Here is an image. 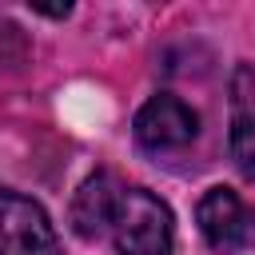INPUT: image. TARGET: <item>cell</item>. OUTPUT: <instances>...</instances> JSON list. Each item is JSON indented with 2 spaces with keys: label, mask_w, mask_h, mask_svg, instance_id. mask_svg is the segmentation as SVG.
<instances>
[{
  "label": "cell",
  "mask_w": 255,
  "mask_h": 255,
  "mask_svg": "<svg viewBox=\"0 0 255 255\" xmlns=\"http://www.w3.org/2000/svg\"><path fill=\"white\" fill-rule=\"evenodd\" d=\"M104 235L116 243L120 255H171L175 219H171V207L147 187L120 183Z\"/></svg>",
  "instance_id": "obj_1"
},
{
  "label": "cell",
  "mask_w": 255,
  "mask_h": 255,
  "mask_svg": "<svg viewBox=\"0 0 255 255\" xmlns=\"http://www.w3.org/2000/svg\"><path fill=\"white\" fill-rule=\"evenodd\" d=\"M0 255H60L48 211L8 187H0Z\"/></svg>",
  "instance_id": "obj_2"
},
{
  "label": "cell",
  "mask_w": 255,
  "mask_h": 255,
  "mask_svg": "<svg viewBox=\"0 0 255 255\" xmlns=\"http://www.w3.org/2000/svg\"><path fill=\"white\" fill-rule=\"evenodd\" d=\"M199 231L215 251L255 247V207H247L231 187H211L195 207Z\"/></svg>",
  "instance_id": "obj_3"
},
{
  "label": "cell",
  "mask_w": 255,
  "mask_h": 255,
  "mask_svg": "<svg viewBox=\"0 0 255 255\" xmlns=\"http://www.w3.org/2000/svg\"><path fill=\"white\" fill-rule=\"evenodd\" d=\"M199 131V116L191 112V104H183L171 92L151 96L139 112H135V139L147 151H175L187 147Z\"/></svg>",
  "instance_id": "obj_4"
},
{
  "label": "cell",
  "mask_w": 255,
  "mask_h": 255,
  "mask_svg": "<svg viewBox=\"0 0 255 255\" xmlns=\"http://www.w3.org/2000/svg\"><path fill=\"white\" fill-rule=\"evenodd\" d=\"M120 191V179L112 171H96L80 183L76 199H72V227L84 235V239H104V227H108V211H112V199Z\"/></svg>",
  "instance_id": "obj_5"
},
{
  "label": "cell",
  "mask_w": 255,
  "mask_h": 255,
  "mask_svg": "<svg viewBox=\"0 0 255 255\" xmlns=\"http://www.w3.org/2000/svg\"><path fill=\"white\" fill-rule=\"evenodd\" d=\"M231 159L239 163L243 175L255 179V112L235 116V128H231Z\"/></svg>",
  "instance_id": "obj_6"
}]
</instances>
